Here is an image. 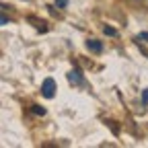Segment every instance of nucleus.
Instances as JSON below:
<instances>
[{
	"instance_id": "nucleus-4",
	"label": "nucleus",
	"mask_w": 148,
	"mask_h": 148,
	"mask_svg": "<svg viewBox=\"0 0 148 148\" xmlns=\"http://www.w3.org/2000/svg\"><path fill=\"white\" fill-rule=\"evenodd\" d=\"M33 113H37V115H43V113H45V109H43V107H39V105H33Z\"/></svg>"
},
{
	"instance_id": "nucleus-1",
	"label": "nucleus",
	"mask_w": 148,
	"mask_h": 148,
	"mask_svg": "<svg viewBox=\"0 0 148 148\" xmlns=\"http://www.w3.org/2000/svg\"><path fill=\"white\" fill-rule=\"evenodd\" d=\"M41 95L47 97V99H51V97L56 95V80H53V78H45V80H43V84H41Z\"/></svg>"
},
{
	"instance_id": "nucleus-5",
	"label": "nucleus",
	"mask_w": 148,
	"mask_h": 148,
	"mask_svg": "<svg viewBox=\"0 0 148 148\" xmlns=\"http://www.w3.org/2000/svg\"><path fill=\"white\" fill-rule=\"evenodd\" d=\"M8 23V16H4V14H0V25H6Z\"/></svg>"
},
{
	"instance_id": "nucleus-2",
	"label": "nucleus",
	"mask_w": 148,
	"mask_h": 148,
	"mask_svg": "<svg viewBox=\"0 0 148 148\" xmlns=\"http://www.w3.org/2000/svg\"><path fill=\"white\" fill-rule=\"evenodd\" d=\"M86 47H88L90 51H97V53L103 49V45H101L99 41H95V39H88V41H86Z\"/></svg>"
},
{
	"instance_id": "nucleus-3",
	"label": "nucleus",
	"mask_w": 148,
	"mask_h": 148,
	"mask_svg": "<svg viewBox=\"0 0 148 148\" xmlns=\"http://www.w3.org/2000/svg\"><path fill=\"white\" fill-rule=\"evenodd\" d=\"M68 78H70V82H72V84H78V82L82 80V78H80V72H78V70H72V72L68 74Z\"/></svg>"
},
{
	"instance_id": "nucleus-7",
	"label": "nucleus",
	"mask_w": 148,
	"mask_h": 148,
	"mask_svg": "<svg viewBox=\"0 0 148 148\" xmlns=\"http://www.w3.org/2000/svg\"><path fill=\"white\" fill-rule=\"evenodd\" d=\"M56 2H58V6H62V8H64V6L68 4V2H66V0H56Z\"/></svg>"
},
{
	"instance_id": "nucleus-9",
	"label": "nucleus",
	"mask_w": 148,
	"mask_h": 148,
	"mask_svg": "<svg viewBox=\"0 0 148 148\" xmlns=\"http://www.w3.org/2000/svg\"><path fill=\"white\" fill-rule=\"evenodd\" d=\"M140 37H142V39H148V33H142Z\"/></svg>"
},
{
	"instance_id": "nucleus-8",
	"label": "nucleus",
	"mask_w": 148,
	"mask_h": 148,
	"mask_svg": "<svg viewBox=\"0 0 148 148\" xmlns=\"http://www.w3.org/2000/svg\"><path fill=\"white\" fill-rule=\"evenodd\" d=\"M142 101H144V103H148V90H144V95H142Z\"/></svg>"
},
{
	"instance_id": "nucleus-6",
	"label": "nucleus",
	"mask_w": 148,
	"mask_h": 148,
	"mask_svg": "<svg viewBox=\"0 0 148 148\" xmlns=\"http://www.w3.org/2000/svg\"><path fill=\"white\" fill-rule=\"evenodd\" d=\"M105 33H107V35H115V29H111V27H105Z\"/></svg>"
}]
</instances>
